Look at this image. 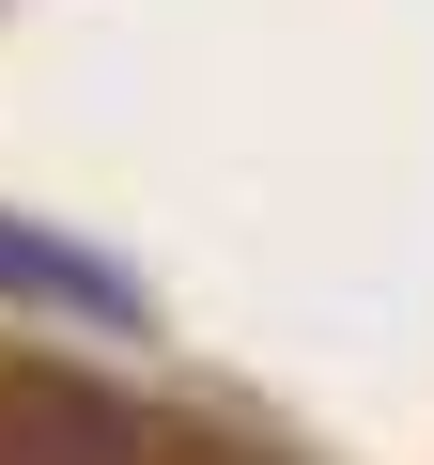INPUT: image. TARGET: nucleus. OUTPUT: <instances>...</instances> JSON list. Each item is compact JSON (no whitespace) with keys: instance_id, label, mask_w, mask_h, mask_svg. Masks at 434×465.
<instances>
[{"instance_id":"nucleus-1","label":"nucleus","mask_w":434,"mask_h":465,"mask_svg":"<svg viewBox=\"0 0 434 465\" xmlns=\"http://www.w3.org/2000/svg\"><path fill=\"white\" fill-rule=\"evenodd\" d=\"M0 311H63V326H140V280L63 249V232H16L0 217Z\"/></svg>"}]
</instances>
